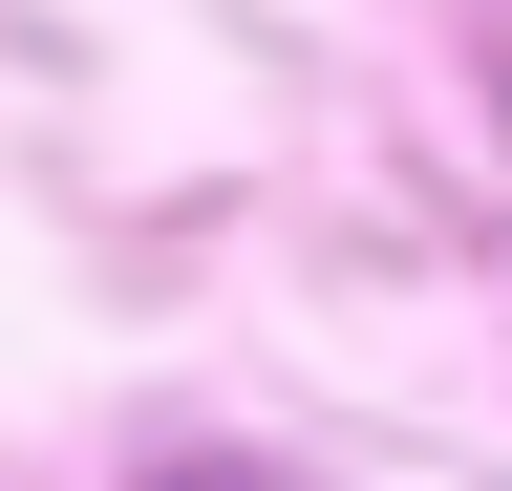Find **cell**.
Wrapping results in <instances>:
<instances>
[{"instance_id": "1", "label": "cell", "mask_w": 512, "mask_h": 491, "mask_svg": "<svg viewBox=\"0 0 512 491\" xmlns=\"http://www.w3.org/2000/svg\"><path fill=\"white\" fill-rule=\"evenodd\" d=\"M150 491H278V470H235V449H171V470H150Z\"/></svg>"}]
</instances>
